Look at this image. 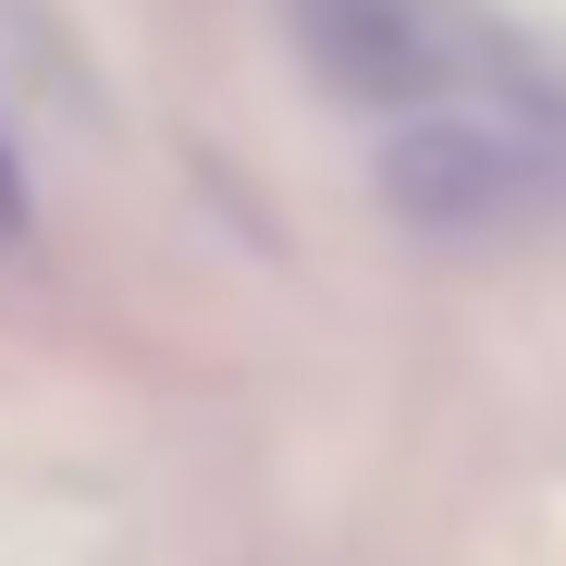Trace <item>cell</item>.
Masks as SVG:
<instances>
[{
  "label": "cell",
  "instance_id": "6da1fadb",
  "mask_svg": "<svg viewBox=\"0 0 566 566\" xmlns=\"http://www.w3.org/2000/svg\"><path fill=\"white\" fill-rule=\"evenodd\" d=\"M0 247H25V160H13V136H0Z\"/></svg>",
  "mask_w": 566,
  "mask_h": 566
}]
</instances>
